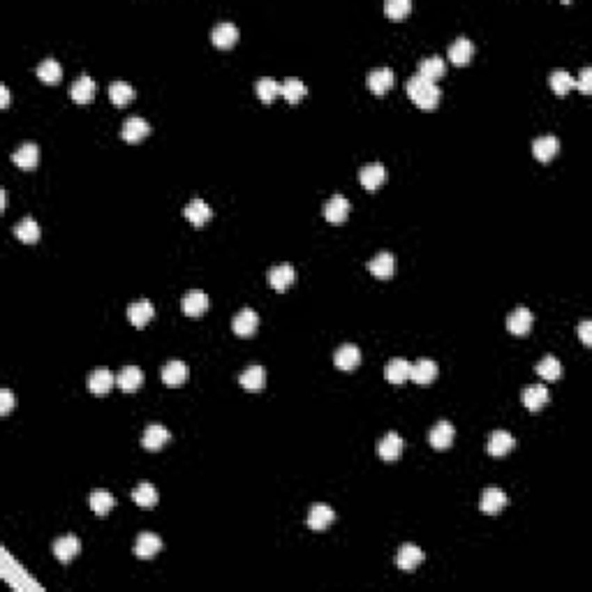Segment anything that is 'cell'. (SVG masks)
<instances>
[{
  "mask_svg": "<svg viewBox=\"0 0 592 592\" xmlns=\"http://www.w3.org/2000/svg\"><path fill=\"white\" fill-rule=\"evenodd\" d=\"M410 371H412V364L405 359H391L384 366V380L391 382V384H403V382L410 380Z\"/></svg>",
  "mask_w": 592,
  "mask_h": 592,
  "instance_id": "d6a6232c",
  "label": "cell"
},
{
  "mask_svg": "<svg viewBox=\"0 0 592 592\" xmlns=\"http://www.w3.org/2000/svg\"><path fill=\"white\" fill-rule=\"evenodd\" d=\"M334 364L341 368V371H345V373L357 371L359 364H361V350L357 348V345H352V343L341 345L338 352L334 355Z\"/></svg>",
  "mask_w": 592,
  "mask_h": 592,
  "instance_id": "4316f807",
  "label": "cell"
},
{
  "mask_svg": "<svg viewBox=\"0 0 592 592\" xmlns=\"http://www.w3.org/2000/svg\"><path fill=\"white\" fill-rule=\"evenodd\" d=\"M306 93H308L306 84H303L301 79H296V77L285 79V81L280 84V95H283L290 104H299L301 100L306 98Z\"/></svg>",
  "mask_w": 592,
  "mask_h": 592,
  "instance_id": "ab89813d",
  "label": "cell"
},
{
  "mask_svg": "<svg viewBox=\"0 0 592 592\" xmlns=\"http://www.w3.org/2000/svg\"><path fill=\"white\" fill-rule=\"evenodd\" d=\"M579 338H581V343L586 345V348H590V345H592V322H590V320L581 322V327H579Z\"/></svg>",
  "mask_w": 592,
  "mask_h": 592,
  "instance_id": "c3c4849f",
  "label": "cell"
},
{
  "mask_svg": "<svg viewBox=\"0 0 592 592\" xmlns=\"http://www.w3.org/2000/svg\"><path fill=\"white\" fill-rule=\"evenodd\" d=\"M238 382H241L243 391L248 394H262L264 387H266V371L264 366H248L245 371L241 373V377H238Z\"/></svg>",
  "mask_w": 592,
  "mask_h": 592,
  "instance_id": "8fae6325",
  "label": "cell"
},
{
  "mask_svg": "<svg viewBox=\"0 0 592 592\" xmlns=\"http://www.w3.org/2000/svg\"><path fill=\"white\" fill-rule=\"evenodd\" d=\"M334 521H336V511L331 509L329 504L317 502V504H313V507H310V511H308V528L315 530V532L327 530Z\"/></svg>",
  "mask_w": 592,
  "mask_h": 592,
  "instance_id": "7c38bea8",
  "label": "cell"
},
{
  "mask_svg": "<svg viewBox=\"0 0 592 592\" xmlns=\"http://www.w3.org/2000/svg\"><path fill=\"white\" fill-rule=\"evenodd\" d=\"M132 500H134L137 507L153 509L157 504V500H160V495H157V488L153 486V483L141 481L139 486H134V490H132Z\"/></svg>",
  "mask_w": 592,
  "mask_h": 592,
  "instance_id": "e575fe53",
  "label": "cell"
},
{
  "mask_svg": "<svg viewBox=\"0 0 592 592\" xmlns=\"http://www.w3.org/2000/svg\"><path fill=\"white\" fill-rule=\"evenodd\" d=\"M114 382H116V377L111 375V371H107V368H95L88 377V391L93 396H107L111 391Z\"/></svg>",
  "mask_w": 592,
  "mask_h": 592,
  "instance_id": "f1b7e54d",
  "label": "cell"
},
{
  "mask_svg": "<svg viewBox=\"0 0 592 592\" xmlns=\"http://www.w3.org/2000/svg\"><path fill=\"white\" fill-rule=\"evenodd\" d=\"M394 84H396V75H394V70H389V68H377V70L368 72V77H366L368 91L375 93V95H384V93L394 88Z\"/></svg>",
  "mask_w": 592,
  "mask_h": 592,
  "instance_id": "3957f363",
  "label": "cell"
},
{
  "mask_svg": "<svg viewBox=\"0 0 592 592\" xmlns=\"http://www.w3.org/2000/svg\"><path fill=\"white\" fill-rule=\"evenodd\" d=\"M534 371H537V375L541 380H546V382H555V380H560L562 377V364L555 357H544L537 364V368H534Z\"/></svg>",
  "mask_w": 592,
  "mask_h": 592,
  "instance_id": "7bdbcfd3",
  "label": "cell"
},
{
  "mask_svg": "<svg viewBox=\"0 0 592 592\" xmlns=\"http://www.w3.org/2000/svg\"><path fill=\"white\" fill-rule=\"evenodd\" d=\"M12 407H14V396L10 389H3V391H0V414L7 416L12 412Z\"/></svg>",
  "mask_w": 592,
  "mask_h": 592,
  "instance_id": "7dc6e473",
  "label": "cell"
},
{
  "mask_svg": "<svg viewBox=\"0 0 592 592\" xmlns=\"http://www.w3.org/2000/svg\"><path fill=\"white\" fill-rule=\"evenodd\" d=\"M507 493H504V490H500V488H486L481 493V502H479V507H481V511L486 516H495V514H500V511L507 507Z\"/></svg>",
  "mask_w": 592,
  "mask_h": 592,
  "instance_id": "7402d4cb",
  "label": "cell"
},
{
  "mask_svg": "<svg viewBox=\"0 0 592 592\" xmlns=\"http://www.w3.org/2000/svg\"><path fill=\"white\" fill-rule=\"evenodd\" d=\"M257 327H259V315L252 308L238 310L232 320V329L238 338H250L257 331Z\"/></svg>",
  "mask_w": 592,
  "mask_h": 592,
  "instance_id": "ba28073f",
  "label": "cell"
},
{
  "mask_svg": "<svg viewBox=\"0 0 592 592\" xmlns=\"http://www.w3.org/2000/svg\"><path fill=\"white\" fill-rule=\"evenodd\" d=\"M546 403H548V389L544 384H530L523 389V405L530 412H539Z\"/></svg>",
  "mask_w": 592,
  "mask_h": 592,
  "instance_id": "836d02e7",
  "label": "cell"
},
{
  "mask_svg": "<svg viewBox=\"0 0 592 592\" xmlns=\"http://www.w3.org/2000/svg\"><path fill=\"white\" fill-rule=\"evenodd\" d=\"M160 377L167 387H180L190 380V368L183 361H169V364L162 366Z\"/></svg>",
  "mask_w": 592,
  "mask_h": 592,
  "instance_id": "e0dca14e",
  "label": "cell"
},
{
  "mask_svg": "<svg viewBox=\"0 0 592 592\" xmlns=\"http://www.w3.org/2000/svg\"><path fill=\"white\" fill-rule=\"evenodd\" d=\"M377 453L382 460H387V463H394V460L400 458L403 453V437L398 435V433H387L384 437L377 442Z\"/></svg>",
  "mask_w": 592,
  "mask_h": 592,
  "instance_id": "d4e9b609",
  "label": "cell"
},
{
  "mask_svg": "<svg viewBox=\"0 0 592 592\" xmlns=\"http://www.w3.org/2000/svg\"><path fill=\"white\" fill-rule=\"evenodd\" d=\"M95 91H98V86H95V81H93V77L81 75L75 84L70 86V98L75 100L77 104H88V102H93V98H95Z\"/></svg>",
  "mask_w": 592,
  "mask_h": 592,
  "instance_id": "ffe728a7",
  "label": "cell"
},
{
  "mask_svg": "<svg viewBox=\"0 0 592 592\" xmlns=\"http://www.w3.org/2000/svg\"><path fill=\"white\" fill-rule=\"evenodd\" d=\"M410 12H412V3L410 0H387L384 3V14L389 21H403L410 17Z\"/></svg>",
  "mask_w": 592,
  "mask_h": 592,
  "instance_id": "f6af8a7d",
  "label": "cell"
},
{
  "mask_svg": "<svg viewBox=\"0 0 592 592\" xmlns=\"http://www.w3.org/2000/svg\"><path fill=\"white\" fill-rule=\"evenodd\" d=\"M576 88H579L583 95H590L592 93V70L590 68H583L579 79H576Z\"/></svg>",
  "mask_w": 592,
  "mask_h": 592,
  "instance_id": "bcb514c9",
  "label": "cell"
},
{
  "mask_svg": "<svg viewBox=\"0 0 592 592\" xmlns=\"http://www.w3.org/2000/svg\"><path fill=\"white\" fill-rule=\"evenodd\" d=\"M14 236H17L21 243L33 245V243L40 241L42 229H40V225L33 218H24V220H19L17 225H14Z\"/></svg>",
  "mask_w": 592,
  "mask_h": 592,
  "instance_id": "8d00e7d4",
  "label": "cell"
},
{
  "mask_svg": "<svg viewBox=\"0 0 592 592\" xmlns=\"http://www.w3.org/2000/svg\"><path fill=\"white\" fill-rule=\"evenodd\" d=\"M560 153V139L558 137H537L532 141V155L537 157L539 162H551L555 155Z\"/></svg>",
  "mask_w": 592,
  "mask_h": 592,
  "instance_id": "cb8c5ba5",
  "label": "cell"
},
{
  "mask_svg": "<svg viewBox=\"0 0 592 592\" xmlns=\"http://www.w3.org/2000/svg\"><path fill=\"white\" fill-rule=\"evenodd\" d=\"M162 548V539L157 537L153 532H141L137 537V544H134V555L139 560H153L157 551Z\"/></svg>",
  "mask_w": 592,
  "mask_h": 592,
  "instance_id": "603a6c76",
  "label": "cell"
},
{
  "mask_svg": "<svg viewBox=\"0 0 592 592\" xmlns=\"http://www.w3.org/2000/svg\"><path fill=\"white\" fill-rule=\"evenodd\" d=\"M446 56H449V61L453 65H458V68H463V65H467L472 61L474 56V45L467 38H458L453 45L449 47V52H446Z\"/></svg>",
  "mask_w": 592,
  "mask_h": 592,
  "instance_id": "1f68e13d",
  "label": "cell"
},
{
  "mask_svg": "<svg viewBox=\"0 0 592 592\" xmlns=\"http://www.w3.org/2000/svg\"><path fill=\"white\" fill-rule=\"evenodd\" d=\"M88 504H91V509H93V514L107 516L114 507H116V500H114V495L109 493V490L98 488V490H93V493H91Z\"/></svg>",
  "mask_w": 592,
  "mask_h": 592,
  "instance_id": "f35d334b",
  "label": "cell"
},
{
  "mask_svg": "<svg viewBox=\"0 0 592 592\" xmlns=\"http://www.w3.org/2000/svg\"><path fill=\"white\" fill-rule=\"evenodd\" d=\"M134 95H137L134 88L130 84H125V81H114L109 86V100L116 107H127L134 100Z\"/></svg>",
  "mask_w": 592,
  "mask_h": 592,
  "instance_id": "b9f144b4",
  "label": "cell"
},
{
  "mask_svg": "<svg viewBox=\"0 0 592 592\" xmlns=\"http://www.w3.org/2000/svg\"><path fill=\"white\" fill-rule=\"evenodd\" d=\"M171 442V433L160 423H148L146 430H143L141 437V446L146 451H160L164 444Z\"/></svg>",
  "mask_w": 592,
  "mask_h": 592,
  "instance_id": "277c9868",
  "label": "cell"
},
{
  "mask_svg": "<svg viewBox=\"0 0 592 592\" xmlns=\"http://www.w3.org/2000/svg\"><path fill=\"white\" fill-rule=\"evenodd\" d=\"M183 215H185V220L190 222L192 227L201 229V227H206L208 222H211L213 211H211V206H208L204 199H192L190 204L183 208Z\"/></svg>",
  "mask_w": 592,
  "mask_h": 592,
  "instance_id": "8992f818",
  "label": "cell"
},
{
  "mask_svg": "<svg viewBox=\"0 0 592 592\" xmlns=\"http://www.w3.org/2000/svg\"><path fill=\"white\" fill-rule=\"evenodd\" d=\"M208 306H211L208 294L199 292V290L187 292L183 299H180V310H183V315L187 317H201L208 310Z\"/></svg>",
  "mask_w": 592,
  "mask_h": 592,
  "instance_id": "9a60e30c",
  "label": "cell"
},
{
  "mask_svg": "<svg viewBox=\"0 0 592 592\" xmlns=\"http://www.w3.org/2000/svg\"><path fill=\"white\" fill-rule=\"evenodd\" d=\"M35 75H38L40 81L54 86V84H59L61 79H63V68H61V63L56 61V59H47V61H42V63L38 65Z\"/></svg>",
  "mask_w": 592,
  "mask_h": 592,
  "instance_id": "60d3db41",
  "label": "cell"
},
{
  "mask_svg": "<svg viewBox=\"0 0 592 592\" xmlns=\"http://www.w3.org/2000/svg\"><path fill=\"white\" fill-rule=\"evenodd\" d=\"M444 75H446V65L439 56H428V59H423L419 63V77L428 79L433 84H435L437 79H442Z\"/></svg>",
  "mask_w": 592,
  "mask_h": 592,
  "instance_id": "d590c367",
  "label": "cell"
},
{
  "mask_svg": "<svg viewBox=\"0 0 592 592\" xmlns=\"http://www.w3.org/2000/svg\"><path fill=\"white\" fill-rule=\"evenodd\" d=\"M79 551H81V541H79V537H75V534H63V537L54 541V555H56V560L63 562V565L75 560Z\"/></svg>",
  "mask_w": 592,
  "mask_h": 592,
  "instance_id": "52a82bcc",
  "label": "cell"
},
{
  "mask_svg": "<svg viewBox=\"0 0 592 592\" xmlns=\"http://www.w3.org/2000/svg\"><path fill=\"white\" fill-rule=\"evenodd\" d=\"M405 91H407L410 100H412L419 109H423V111H433L439 104L437 84H433V81H428V79H423L419 75H414L412 79H410Z\"/></svg>",
  "mask_w": 592,
  "mask_h": 592,
  "instance_id": "6da1fadb",
  "label": "cell"
},
{
  "mask_svg": "<svg viewBox=\"0 0 592 592\" xmlns=\"http://www.w3.org/2000/svg\"><path fill=\"white\" fill-rule=\"evenodd\" d=\"M116 384L120 387V391H125V394L139 391V387L143 384V373L137 366L120 368V373L116 375Z\"/></svg>",
  "mask_w": 592,
  "mask_h": 592,
  "instance_id": "f546056e",
  "label": "cell"
},
{
  "mask_svg": "<svg viewBox=\"0 0 592 592\" xmlns=\"http://www.w3.org/2000/svg\"><path fill=\"white\" fill-rule=\"evenodd\" d=\"M5 201H7V192L5 190H0V211H5Z\"/></svg>",
  "mask_w": 592,
  "mask_h": 592,
  "instance_id": "f907efd6",
  "label": "cell"
},
{
  "mask_svg": "<svg viewBox=\"0 0 592 592\" xmlns=\"http://www.w3.org/2000/svg\"><path fill=\"white\" fill-rule=\"evenodd\" d=\"M453 435H456V430H453V426L449 421H437L430 428L428 442L435 451H446L453 444Z\"/></svg>",
  "mask_w": 592,
  "mask_h": 592,
  "instance_id": "2e32d148",
  "label": "cell"
},
{
  "mask_svg": "<svg viewBox=\"0 0 592 592\" xmlns=\"http://www.w3.org/2000/svg\"><path fill=\"white\" fill-rule=\"evenodd\" d=\"M0 107H3V109H7V107H10V91H7L5 84L0 86Z\"/></svg>",
  "mask_w": 592,
  "mask_h": 592,
  "instance_id": "681fc988",
  "label": "cell"
},
{
  "mask_svg": "<svg viewBox=\"0 0 592 592\" xmlns=\"http://www.w3.org/2000/svg\"><path fill=\"white\" fill-rule=\"evenodd\" d=\"M423 551L416 544H403L396 553V565H398L403 572H414V569L423 562Z\"/></svg>",
  "mask_w": 592,
  "mask_h": 592,
  "instance_id": "ac0fdd59",
  "label": "cell"
},
{
  "mask_svg": "<svg viewBox=\"0 0 592 592\" xmlns=\"http://www.w3.org/2000/svg\"><path fill=\"white\" fill-rule=\"evenodd\" d=\"M348 215H350L348 197L334 194V197L327 199V204H324V218H327V222H331V225H343V222L348 220Z\"/></svg>",
  "mask_w": 592,
  "mask_h": 592,
  "instance_id": "5b68a950",
  "label": "cell"
},
{
  "mask_svg": "<svg viewBox=\"0 0 592 592\" xmlns=\"http://www.w3.org/2000/svg\"><path fill=\"white\" fill-rule=\"evenodd\" d=\"M12 162L17 164L21 171H33L40 164V146L33 141H26L12 153Z\"/></svg>",
  "mask_w": 592,
  "mask_h": 592,
  "instance_id": "7a4b0ae2",
  "label": "cell"
},
{
  "mask_svg": "<svg viewBox=\"0 0 592 592\" xmlns=\"http://www.w3.org/2000/svg\"><path fill=\"white\" fill-rule=\"evenodd\" d=\"M269 285L276 292H287L296 283V271L292 264H278L269 271Z\"/></svg>",
  "mask_w": 592,
  "mask_h": 592,
  "instance_id": "4fadbf2b",
  "label": "cell"
},
{
  "mask_svg": "<svg viewBox=\"0 0 592 592\" xmlns=\"http://www.w3.org/2000/svg\"><path fill=\"white\" fill-rule=\"evenodd\" d=\"M148 134H150V125L143 118H139V116H130L125 123H123L120 137L127 143H139V141L146 139Z\"/></svg>",
  "mask_w": 592,
  "mask_h": 592,
  "instance_id": "44dd1931",
  "label": "cell"
},
{
  "mask_svg": "<svg viewBox=\"0 0 592 592\" xmlns=\"http://www.w3.org/2000/svg\"><path fill=\"white\" fill-rule=\"evenodd\" d=\"M255 93H257V98L262 100L264 104H271L273 100L280 95V84L276 81V79H271V77H262L255 84Z\"/></svg>",
  "mask_w": 592,
  "mask_h": 592,
  "instance_id": "ee69618b",
  "label": "cell"
},
{
  "mask_svg": "<svg viewBox=\"0 0 592 592\" xmlns=\"http://www.w3.org/2000/svg\"><path fill=\"white\" fill-rule=\"evenodd\" d=\"M548 86H551V91L555 95L565 98L569 91L576 88V79L565 70H553L551 75H548Z\"/></svg>",
  "mask_w": 592,
  "mask_h": 592,
  "instance_id": "74e56055",
  "label": "cell"
},
{
  "mask_svg": "<svg viewBox=\"0 0 592 592\" xmlns=\"http://www.w3.org/2000/svg\"><path fill=\"white\" fill-rule=\"evenodd\" d=\"M532 324H534V317H532V313L525 306H518L516 310H511V315L507 317L509 334H514L518 338L528 336L530 329H532Z\"/></svg>",
  "mask_w": 592,
  "mask_h": 592,
  "instance_id": "9c48e42d",
  "label": "cell"
},
{
  "mask_svg": "<svg viewBox=\"0 0 592 592\" xmlns=\"http://www.w3.org/2000/svg\"><path fill=\"white\" fill-rule=\"evenodd\" d=\"M153 317H155V306H153V303H150L148 299H141V301L130 303V308H127V320H130V324H132V327L143 329L150 320H153Z\"/></svg>",
  "mask_w": 592,
  "mask_h": 592,
  "instance_id": "5bb4252c",
  "label": "cell"
},
{
  "mask_svg": "<svg viewBox=\"0 0 592 592\" xmlns=\"http://www.w3.org/2000/svg\"><path fill=\"white\" fill-rule=\"evenodd\" d=\"M368 271L373 273L375 278L380 280H389L394 278V271H396V257L391 252H377L371 262H368Z\"/></svg>",
  "mask_w": 592,
  "mask_h": 592,
  "instance_id": "484cf974",
  "label": "cell"
},
{
  "mask_svg": "<svg viewBox=\"0 0 592 592\" xmlns=\"http://www.w3.org/2000/svg\"><path fill=\"white\" fill-rule=\"evenodd\" d=\"M437 377V364L433 359H419L416 364H412V371H410V380L414 384H430L433 380Z\"/></svg>",
  "mask_w": 592,
  "mask_h": 592,
  "instance_id": "83f0119b",
  "label": "cell"
},
{
  "mask_svg": "<svg viewBox=\"0 0 592 592\" xmlns=\"http://www.w3.org/2000/svg\"><path fill=\"white\" fill-rule=\"evenodd\" d=\"M384 178H387V171H384V164H382V162H368L359 171L361 185H364L368 192L380 190L382 183H384Z\"/></svg>",
  "mask_w": 592,
  "mask_h": 592,
  "instance_id": "30bf717a",
  "label": "cell"
},
{
  "mask_svg": "<svg viewBox=\"0 0 592 592\" xmlns=\"http://www.w3.org/2000/svg\"><path fill=\"white\" fill-rule=\"evenodd\" d=\"M236 40H238V28L234 24H229V21H222L211 33V42L218 49H232L236 45Z\"/></svg>",
  "mask_w": 592,
  "mask_h": 592,
  "instance_id": "4dcf8cb0",
  "label": "cell"
},
{
  "mask_svg": "<svg viewBox=\"0 0 592 592\" xmlns=\"http://www.w3.org/2000/svg\"><path fill=\"white\" fill-rule=\"evenodd\" d=\"M514 446H516V439H514V435H511V433H507V430H495L493 435L488 437L486 451H488L493 458H502V456H507V453L514 449Z\"/></svg>",
  "mask_w": 592,
  "mask_h": 592,
  "instance_id": "d6986e66",
  "label": "cell"
}]
</instances>
